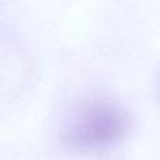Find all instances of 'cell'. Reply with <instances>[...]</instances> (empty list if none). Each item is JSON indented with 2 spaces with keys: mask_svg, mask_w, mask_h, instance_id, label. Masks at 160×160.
<instances>
[{
  "mask_svg": "<svg viewBox=\"0 0 160 160\" xmlns=\"http://www.w3.org/2000/svg\"><path fill=\"white\" fill-rule=\"evenodd\" d=\"M132 119L121 104L108 98H90L72 111L62 138L76 150H101L129 135Z\"/></svg>",
  "mask_w": 160,
  "mask_h": 160,
  "instance_id": "cell-1",
  "label": "cell"
}]
</instances>
